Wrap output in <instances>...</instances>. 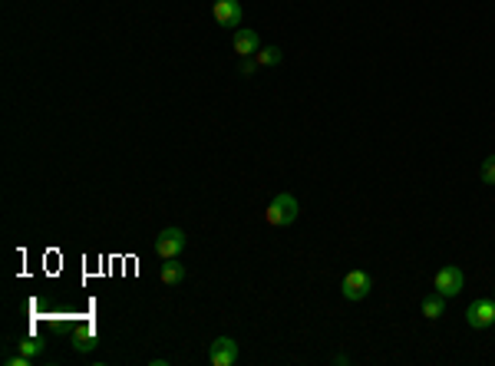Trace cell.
Listing matches in <instances>:
<instances>
[{
    "label": "cell",
    "instance_id": "6da1fadb",
    "mask_svg": "<svg viewBox=\"0 0 495 366\" xmlns=\"http://www.w3.org/2000/svg\"><path fill=\"white\" fill-rule=\"evenodd\" d=\"M297 215H301V205H297V198L291 192H281L271 198V205H267L265 212V222L271 224V228H287V224L297 222Z\"/></svg>",
    "mask_w": 495,
    "mask_h": 366
},
{
    "label": "cell",
    "instance_id": "7a4b0ae2",
    "mask_svg": "<svg viewBox=\"0 0 495 366\" xmlns=\"http://www.w3.org/2000/svg\"><path fill=\"white\" fill-rule=\"evenodd\" d=\"M433 287H436L446 300L456 297V294H462V290H466V274H462V268H456V264H446V268H443L436 278H433Z\"/></svg>",
    "mask_w": 495,
    "mask_h": 366
},
{
    "label": "cell",
    "instance_id": "3957f363",
    "mask_svg": "<svg viewBox=\"0 0 495 366\" xmlns=\"http://www.w3.org/2000/svg\"><path fill=\"white\" fill-rule=\"evenodd\" d=\"M466 324L472 330H489L495 327V297H479L466 307Z\"/></svg>",
    "mask_w": 495,
    "mask_h": 366
},
{
    "label": "cell",
    "instance_id": "277c9868",
    "mask_svg": "<svg viewBox=\"0 0 495 366\" xmlns=\"http://www.w3.org/2000/svg\"><path fill=\"white\" fill-rule=\"evenodd\" d=\"M152 248L162 261L179 258L182 251H185V231H182V228H165V231H159V238L152 241Z\"/></svg>",
    "mask_w": 495,
    "mask_h": 366
},
{
    "label": "cell",
    "instance_id": "5b68a950",
    "mask_svg": "<svg viewBox=\"0 0 495 366\" xmlns=\"http://www.w3.org/2000/svg\"><path fill=\"white\" fill-rule=\"evenodd\" d=\"M208 363L211 366H235L238 363V343L231 337H215L208 343Z\"/></svg>",
    "mask_w": 495,
    "mask_h": 366
},
{
    "label": "cell",
    "instance_id": "8992f818",
    "mask_svg": "<svg viewBox=\"0 0 495 366\" xmlns=\"http://www.w3.org/2000/svg\"><path fill=\"white\" fill-rule=\"evenodd\" d=\"M370 287H373V280H370L367 270H350V274H343V280H340V290H343V297L347 300L370 297Z\"/></svg>",
    "mask_w": 495,
    "mask_h": 366
},
{
    "label": "cell",
    "instance_id": "52a82bcc",
    "mask_svg": "<svg viewBox=\"0 0 495 366\" xmlns=\"http://www.w3.org/2000/svg\"><path fill=\"white\" fill-rule=\"evenodd\" d=\"M211 17H215V23L225 27V30L238 27V23H241V4H238V0H215Z\"/></svg>",
    "mask_w": 495,
    "mask_h": 366
},
{
    "label": "cell",
    "instance_id": "ba28073f",
    "mask_svg": "<svg viewBox=\"0 0 495 366\" xmlns=\"http://www.w3.org/2000/svg\"><path fill=\"white\" fill-rule=\"evenodd\" d=\"M231 43H235V53H238L241 59H245V57H257V50H261V40H257V33H255V30H248V27L235 30Z\"/></svg>",
    "mask_w": 495,
    "mask_h": 366
},
{
    "label": "cell",
    "instance_id": "9c48e42d",
    "mask_svg": "<svg viewBox=\"0 0 495 366\" xmlns=\"http://www.w3.org/2000/svg\"><path fill=\"white\" fill-rule=\"evenodd\" d=\"M443 314H446V297H443V294H426V297H423V317L426 320H439L443 317Z\"/></svg>",
    "mask_w": 495,
    "mask_h": 366
},
{
    "label": "cell",
    "instance_id": "30bf717a",
    "mask_svg": "<svg viewBox=\"0 0 495 366\" xmlns=\"http://www.w3.org/2000/svg\"><path fill=\"white\" fill-rule=\"evenodd\" d=\"M182 280H185V268L179 264V258L162 261V284L175 287V284H182Z\"/></svg>",
    "mask_w": 495,
    "mask_h": 366
},
{
    "label": "cell",
    "instance_id": "8fae6325",
    "mask_svg": "<svg viewBox=\"0 0 495 366\" xmlns=\"http://www.w3.org/2000/svg\"><path fill=\"white\" fill-rule=\"evenodd\" d=\"M255 59H257V67H277L284 59V53H281V47H261Z\"/></svg>",
    "mask_w": 495,
    "mask_h": 366
},
{
    "label": "cell",
    "instance_id": "7c38bea8",
    "mask_svg": "<svg viewBox=\"0 0 495 366\" xmlns=\"http://www.w3.org/2000/svg\"><path fill=\"white\" fill-rule=\"evenodd\" d=\"M73 347L79 350V353H89V350L96 347V337L89 327H77V333H73Z\"/></svg>",
    "mask_w": 495,
    "mask_h": 366
},
{
    "label": "cell",
    "instance_id": "4fadbf2b",
    "mask_svg": "<svg viewBox=\"0 0 495 366\" xmlns=\"http://www.w3.org/2000/svg\"><path fill=\"white\" fill-rule=\"evenodd\" d=\"M17 347H20V353H27V357H40V353H43V343H40L37 337H23Z\"/></svg>",
    "mask_w": 495,
    "mask_h": 366
},
{
    "label": "cell",
    "instance_id": "5bb4252c",
    "mask_svg": "<svg viewBox=\"0 0 495 366\" xmlns=\"http://www.w3.org/2000/svg\"><path fill=\"white\" fill-rule=\"evenodd\" d=\"M479 178H482V185H495V155H489L486 162H482V168H479Z\"/></svg>",
    "mask_w": 495,
    "mask_h": 366
},
{
    "label": "cell",
    "instance_id": "9a60e30c",
    "mask_svg": "<svg viewBox=\"0 0 495 366\" xmlns=\"http://www.w3.org/2000/svg\"><path fill=\"white\" fill-rule=\"evenodd\" d=\"M241 76H251V73H255V69H257V59L255 57H245V59H241Z\"/></svg>",
    "mask_w": 495,
    "mask_h": 366
},
{
    "label": "cell",
    "instance_id": "2e32d148",
    "mask_svg": "<svg viewBox=\"0 0 495 366\" xmlns=\"http://www.w3.org/2000/svg\"><path fill=\"white\" fill-rule=\"evenodd\" d=\"M4 363H7V366H30V363H33V357H27V353H17V357H7Z\"/></svg>",
    "mask_w": 495,
    "mask_h": 366
},
{
    "label": "cell",
    "instance_id": "e0dca14e",
    "mask_svg": "<svg viewBox=\"0 0 495 366\" xmlns=\"http://www.w3.org/2000/svg\"><path fill=\"white\" fill-rule=\"evenodd\" d=\"M492 297H495V294H492Z\"/></svg>",
    "mask_w": 495,
    "mask_h": 366
}]
</instances>
